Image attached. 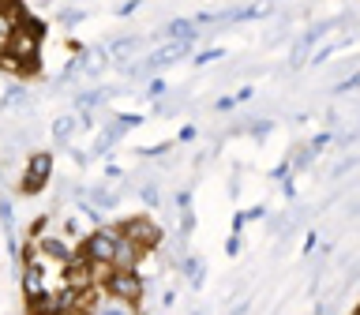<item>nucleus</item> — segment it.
Here are the masks:
<instances>
[{
	"label": "nucleus",
	"mask_w": 360,
	"mask_h": 315,
	"mask_svg": "<svg viewBox=\"0 0 360 315\" xmlns=\"http://www.w3.org/2000/svg\"><path fill=\"white\" fill-rule=\"evenodd\" d=\"M117 229L120 236H128L131 244H139L143 252H158L165 240V233H162V225H154L150 214H135V218H120L117 221Z\"/></svg>",
	"instance_id": "20e7f679"
},
{
	"label": "nucleus",
	"mask_w": 360,
	"mask_h": 315,
	"mask_svg": "<svg viewBox=\"0 0 360 315\" xmlns=\"http://www.w3.org/2000/svg\"><path fill=\"white\" fill-rule=\"evenodd\" d=\"M176 270L191 281V289H199L202 281H207V263H202V259H195V255H184V259L176 263Z\"/></svg>",
	"instance_id": "6e6552de"
},
{
	"label": "nucleus",
	"mask_w": 360,
	"mask_h": 315,
	"mask_svg": "<svg viewBox=\"0 0 360 315\" xmlns=\"http://www.w3.org/2000/svg\"><path fill=\"white\" fill-rule=\"evenodd\" d=\"M79 315H143V304H128L120 297H109L105 289H86L79 297Z\"/></svg>",
	"instance_id": "7ed1b4c3"
},
{
	"label": "nucleus",
	"mask_w": 360,
	"mask_h": 315,
	"mask_svg": "<svg viewBox=\"0 0 360 315\" xmlns=\"http://www.w3.org/2000/svg\"><path fill=\"white\" fill-rule=\"evenodd\" d=\"M135 11H139V4H120V8H117V15L128 19V15H135Z\"/></svg>",
	"instance_id": "2eb2a0df"
},
{
	"label": "nucleus",
	"mask_w": 360,
	"mask_h": 315,
	"mask_svg": "<svg viewBox=\"0 0 360 315\" xmlns=\"http://www.w3.org/2000/svg\"><path fill=\"white\" fill-rule=\"evenodd\" d=\"M79 131V120H75V112H60V117H53L49 124V139L56 146H72V135Z\"/></svg>",
	"instance_id": "0eeeda50"
},
{
	"label": "nucleus",
	"mask_w": 360,
	"mask_h": 315,
	"mask_svg": "<svg viewBox=\"0 0 360 315\" xmlns=\"http://www.w3.org/2000/svg\"><path fill=\"white\" fill-rule=\"evenodd\" d=\"M165 94H169V83H165V79H158V75H154L150 83H146V98H150V101H162Z\"/></svg>",
	"instance_id": "9b49d317"
},
{
	"label": "nucleus",
	"mask_w": 360,
	"mask_h": 315,
	"mask_svg": "<svg viewBox=\"0 0 360 315\" xmlns=\"http://www.w3.org/2000/svg\"><path fill=\"white\" fill-rule=\"evenodd\" d=\"M356 86H360V72H353L349 79H342V83L334 86V94H349V90H356Z\"/></svg>",
	"instance_id": "ddd939ff"
},
{
	"label": "nucleus",
	"mask_w": 360,
	"mask_h": 315,
	"mask_svg": "<svg viewBox=\"0 0 360 315\" xmlns=\"http://www.w3.org/2000/svg\"><path fill=\"white\" fill-rule=\"evenodd\" d=\"M98 289H105L109 297H120L128 304H143V297H146V281L139 274H124V270H109Z\"/></svg>",
	"instance_id": "39448f33"
},
{
	"label": "nucleus",
	"mask_w": 360,
	"mask_h": 315,
	"mask_svg": "<svg viewBox=\"0 0 360 315\" xmlns=\"http://www.w3.org/2000/svg\"><path fill=\"white\" fill-rule=\"evenodd\" d=\"M49 180H53V150H34L19 173V184L11 191H19V195H41L49 188Z\"/></svg>",
	"instance_id": "f03ea898"
},
{
	"label": "nucleus",
	"mask_w": 360,
	"mask_h": 315,
	"mask_svg": "<svg viewBox=\"0 0 360 315\" xmlns=\"http://www.w3.org/2000/svg\"><path fill=\"white\" fill-rule=\"evenodd\" d=\"M86 11L90 8H83V4H60V8H56V22H60L64 30H75L79 22L86 19Z\"/></svg>",
	"instance_id": "9d476101"
},
{
	"label": "nucleus",
	"mask_w": 360,
	"mask_h": 315,
	"mask_svg": "<svg viewBox=\"0 0 360 315\" xmlns=\"http://www.w3.org/2000/svg\"><path fill=\"white\" fill-rule=\"evenodd\" d=\"M75 68H79V79H98L109 68V53L101 49V45H79L75 49Z\"/></svg>",
	"instance_id": "423d86ee"
},
{
	"label": "nucleus",
	"mask_w": 360,
	"mask_h": 315,
	"mask_svg": "<svg viewBox=\"0 0 360 315\" xmlns=\"http://www.w3.org/2000/svg\"><path fill=\"white\" fill-rule=\"evenodd\" d=\"M218 56H225V53H221V49H199L195 56H191V60H195V64L202 68V64H214V60H218Z\"/></svg>",
	"instance_id": "f8f14e48"
},
{
	"label": "nucleus",
	"mask_w": 360,
	"mask_h": 315,
	"mask_svg": "<svg viewBox=\"0 0 360 315\" xmlns=\"http://www.w3.org/2000/svg\"><path fill=\"white\" fill-rule=\"evenodd\" d=\"M173 304H176V292L165 289V292H162V308H173Z\"/></svg>",
	"instance_id": "4468645a"
},
{
	"label": "nucleus",
	"mask_w": 360,
	"mask_h": 315,
	"mask_svg": "<svg viewBox=\"0 0 360 315\" xmlns=\"http://www.w3.org/2000/svg\"><path fill=\"white\" fill-rule=\"evenodd\" d=\"M117 244H120L117 221H105V225H98V229L90 233L83 244H79V259H83V263H90V266H98V270H109Z\"/></svg>",
	"instance_id": "f257e3e1"
},
{
	"label": "nucleus",
	"mask_w": 360,
	"mask_h": 315,
	"mask_svg": "<svg viewBox=\"0 0 360 315\" xmlns=\"http://www.w3.org/2000/svg\"><path fill=\"white\" fill-rule=\"evenodd\" d=\"M11 34H15V4H0V56L8 53Z\"/></svg>",
	"instance_id": "1a4fd4ad"
}]
</instances>
